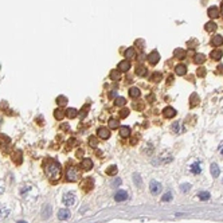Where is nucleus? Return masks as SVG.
Listing matches in <instances>:
<instances>
[{
	"label": "nucleus",
	"mask_w": 223,
	"mask_h": 223,
	"mask_svg": "<svg viewBox=\"0 0 223 223\" xmlns=\"http://www.w3.org/2000/svg\"><path fill=\"white\" fill-rule=\"evenodd\" d=\"M172 132H175V133H179L180 132V125H179V122H174L172 124Z\"/></svg>",
	"instance_id": "40"
},
{
	"label": "nucleus",
	"mask_w": 223,
	"mask_h": 223,
	"mask_svg": "<svg viewBox=\"0 0 223 223\" xmlns=\"http://www.w3.org/2000/svg\"><path fill=\"white\" fill-rule=\"evenodd\" d=\"M136 51H134V49L133 47H129V49H126L125 50V58H128V59H133V58H136Z\"/></svg>",
	"instance_id": "19"
},
{
	"label": "nucleus",
	"mask_w": 223,
	"mask_h": 223,
	"mask_svg": "<svg viewBox=\"0 0 223 223\" xmlns=\"http://www.w3.org/2000/svg\"><path fill=\"white\" fill-rule=\"evenodd\" d=\"M116 97H117V92H116V90H114V92H110V93H109V98H110V100H112V98H116Z\"/></svg>",
	"instance_id": "48"
},
{
	"label": "nucleus",
	"mask_w": 223,
	"mask_h": 223,
	"mask_svg": "<svg viewBox=\"0 0 223 223\" xmlns=\"http://www.w3.org/2000/svg\"><path fill=\"white\" fill-rule=\"evenodd\" d=\"M106 174L108 175H116L117 174V167H116V165H112V167H109V168L106 169Z\"/></svg>",
	"instance_id": "37"
},
{
	"label": "nucleus",
	"mask_w": 223,
	"mask_h": 223,
	"mask_svg": "<svg viewBox=\"0 0 223 223\" xmlns=\"http://www.w3.org/2000/svg\"><path fill=\"white\" fill-rule=\"evenodd\" d=\"M132 132H131V128L129 126H121L120 128V136L121 137H129V134H131Z\"/></svg>",
	"instance_id": "21"
},
{
	"label": "nucleus",
	"mask_w": 223,
	"mask_h": 223,
	"mask_svg": "<svg viewBox=\"0 0 223 223\" xmlns=\"http://www.w3.org/2000/svg\"><path fill=\"white\" fill-rule=\"evenodd\" d=\"M11 159H12V161H14L15 164L19 165V164H22V161H23V155H22L20 151H15L14 153H12Z\"/></svg>",
	"instance_id": "8"
},
{
	"label": "nucleus",
	"mask_w": 223,
	"mask_h": 223,
	"mask_svg": "<svg viewBox=\"0 0 223 223\" xmlns=\"http://www.w3.org/2000/svg\"><path fill=\"white\" fill-rule=\"evenodd\" d=\"M171 200H172V192H171V191H168L167 194L163 195L161 202H171Z\"/></svg>",
	"instance_id": "34"
},
{
	"label": "nucleus",
	"mask_w": 223,
	"mask_h": 223,
	"mask_svg": "<svg viewBox=\"0 0 223 223\" xmlns=\"http://www.w3.org/2000/svg\"><path fill=\"white\" fill-rule=\"evenodd\" d=\"M81 177V172H79V169L77 168L76 165H67V168H66V180L70 183H74L77 182V180Z\"/></svg>",
	"instance_id": "2"
},
{
	"label": "nucleus",
	"mask_w": 223,
	"mask_h": 223,
	"mask_svg": "<svg viewBox=\"0 0 223 223\" xmlns=\"http://www.w3.org/2000/svg\"><path fill=\"white\" fill-rule=\"evenodd\" d=\"M219 152L223 155V144H220V147H219Z\"/></svg>",
	"instance_id": "50"
},
{
	"label": "nucleus",
	"mask_w": 223,
	"mask_h": 223,
	"mask_svg": "<svg viewBox=\"0 0 223 223\" xmlns=\"http://www.w3.org/2000/svg\"><path fill=\"white\" fill-rule=\"evenodd\" d=\"M211 44L214 47H220L223 44V36L222 35H215L214 38L211 39Z\"/></svg>",
	"instance_id": "14"
},
{
	"label": "nucleus",
	"mask_w": 223,
	"mask_h": 223,
	"mask_svg": "<svg viewBox=\"0 0 223 223\" xmlns=\"http://www.w3.org/2000/svg\"><path fill=\"white\" fill-rule=\"evenodd\" d=\"M50 215H51V207H50V206H44L43 207V212H42V216L46 219V218H50Z\"/></svg>",
	"instance_id": "29"
},
{
	"label": "nucleus",
	"mask_w": 223,
	"mask_h": 223,
	"mask_svg": "<svg viewBox=\"0 0 223 223\" xmlns=\"http://www.w3.org/2000/svg\"><path fill=\"white\" fill-rule=\"evenodd\" d=\"M198 198H199L200 200H208L210 199V194L207 191H202L198 194Z\"/></svg>",
	"instance_id": "32"
},
{
	"label": "nucleus",
	"mask_w": 223,
	"mask_h": 223,
	"mask_svg": "<svg viewBox=\"0 0 223 223\" xmlns=\"http://www.w3.org/2000/svg\"><path fill=\"white\" fill-rule=\"evenodd\" d=\"M190 169H191V172L194 175H199L200 172H202V167H200V163H194V164H191V167H190Z\"/></svg>",
	"instance_id": "17"
},
{
	"label": "nucleus",
	"mask_w": 223,
	"mask_h": 223,
	"mask_svg": "<svg viewBox=\"0 0 223 223\" xmlns=\"http://www.w3.org/2000/svg\"><path fill=\"white\" fill-rule=\"evenodd\" d=\"M208 16L215 19V17L219 16V8L218 7H210L208 8Z\"/></svg>",
	"instance_id": "22"
},
{
	"label": "nucleus",
	"mask_w": 223,
	"mask_h": 223,
	"mask_svg": "<svg viewBox=\"0 0 223 223\" xmlns=\"http://www.w3.org/2000/svg\"><path fill=\"white\" fill-rule=\"evenodd\" d=\"M81 168L84 169V171H89V169H92L93 168V161L90 159H82Z\"/></svg>",
	"instance_id": "11"
},
{
	"label": "nucleus",
	"mask_w": 223,
	"mask_h": 223,
	"mask_svg": "<svg viewBox=\"0 0 223 223\" xmlns=\"http://www.w3.org/2000/svg\"><path fill=\"white\" fill-rule=\"evenodd\" d=\"M97 133H98V137L102 140H108L110 137V131L108 129V128H100L98 131H97Z\"/></svg>",
	"instance_id": "7"
},
{
	"label": "nucleus",
	"mask_w": 223,
	"mask_h": 223,
	"mask_svg": "<svg viewBox=\"0 0 223 223\" xmlns=\"http://www.w3.org/2000/svg\"><path fill=\"white\" fill-rule=\"evenodd\" d=\"M114 200L116 202H125V200H128V194L126 191H117L116 195H114Z\"/></svg>",
	"instance_id": "10"
},
{
	"label": "nucleus",
	"mask_w": 223,
	"mask_h": 223,
	"mask_svg": "<svg viewBox=\"0 0 223 223\" xmlns=\"http://www.w3.org/2000/svg\"><path fill=\"white\" fill-rule=\"evenodd\" d=\"M160 79H161V74H160V73H153L151 76L152 82H160Z\"/></svg>",
	"instance_id": "35"
},
{
	"label": "nucleus",
	"mask_w": 223,
	"mask_h": 223,
	"mask_svg": "<svg viewBox=\"0 0 223 223\" xmlns=\"http://www.w3.org/2000/svg\"><path fill=\"white\" fill-rule=\"evenodd\" d=\"M222 57H223V52H222V50H219V49H215L214 51H211V54H210V58L215 59V61L220 59Z\"/></svg>",
	"instance_id": "18"
},
{
	"label": "nucleus",
	"mask_w": 223,
	"mask_h": 223,
	"mask_svg": "<svg viewBox=\"0 0 223 223\" xmlns=\"http://www.w3.org/2000/svg\"><path fill=\"white\" fill-rule=\"evenodd\" d=\"M129 69H131V62L129 61H122L118 63V70L121 73H126Z\"/></svg>",
	"instance_id": "15"
},
{
	"label": "nucleus",
	"mask_w": 223,
	"mask_h": 223,
	"mask_svg": "<svg viewBox=\"0 0 223 223\" xmlns=\"http://www.w3.org/2000/svg\"><path fill=\"white\" fill-rule=\"evenodd\" d=\"M222 15H223V3H222Z\"/></svg>",
	"instance_id": "52"
},
{
	"label": "nucleus",
	"mask_w": 223,
	"mask_h": 223,
	"mask_svg": "<svg viewBox=\"0 0 223 223\" xmlns=\"http://www.w3.org/2000/svg\"><path fill=\"white\" fill-rule=\"evenodd\" d=\"M65 116H66V114H65V112L62 109H55L54 110V117L57 120H62Z\"/></svg>",
	"instance_id": "26"
},
{
	"label": "nucleus",
	"mask_w": 223,
	"mask_h": 223,
	"mask_svg": "<svg viewBox=\"0 0 223 223\" xmlns=\"http://www.w3.org/2000/svg\"><path fill=\"white\" fill-rule=\"evenodd\" d=\"M216 27L218 26L214 23V22H208V23L204 26V30H206V31H208V32H212V31H215V30H216Z\"/></svg>",
	"instance_id": "27"
},
{
	"label": "nucleus",
	"mask_w": 223,
	"mask_h": 223,
	"mask_svg": "<svg viewBox=\"0 0 223 223\" xmlns=\"http://www.w3.org/2000/svg\"><path fill=\"white\" fill-rule=\"evenodd\" d=\"M125 104H126V100H125L124 97H117L116 101H114V105H116V106H124Z\"/></svg>",
	"instance_id": "31"
},
{
	"label": "nucleus",
	"mask_w": 223,
	"mask_h": 223,
	"mask_svg": "<svg viewBox=\"0 0 223 223\" xmlns=\"http://www.w3.org/2000/svg\"><path fill=\"white\" fill-rule=\"evenodd\" d=\"M210 171H211V175H212V177H219V175H220V169H219V165L218 164H211V167H210Z\"/></svg>",
	"instance_id": "16"
},
{
	"label": "nucleus",
	"mask_w": 223,
	"mask_h": 223,
	"mask_svg": "<svg viewBox=\"0 0 223 223\" xmlns=\"http://www.w3.org/2000/svg\"><path fill=\"white\" fill-rule=\"evenodd\" d=\"M7 215H8V210H4V208L0 210V216H1V218L7 216Z\"/></svg>",
	"instance_id": "45"
},
{
	"label": "nucleus",
	"mask_w": 223,
	"mask_h": 223,
	"mask_svg": "<svg viewBox=\"0 0 223 223\" xmlns=\"http://www.w3.org/2000/svg\"><path fill=\"white\" fill-rule=\"evenodd\" d=\"M120 184H121V179H116L113 183H112V185H113V187H118Z\"/></svg>",
	"instance_id": "47"
},
{
	"label": "nucleus",
	"mask_w": 223,
	"mask_h": 223,
	"mask_svg": "<svg viewBox=\"0 0 223 223\" xmlns=\"http://www.w3.org/2000/svg\"><path fill=\"white\" fill-rule=\"evenodd\" d=\"M196 74H198V77H204L206 76V69H204V67H200L196 71Z\"/></svg>",
	"instance_id": "44"
},
{
	"label": "nucleus",
	"mask_w": 223,
	"mask_h": 223,
	"mask_svg": "<svg viewBox=\"0 0 223 223\" xmlns=\"http://www.w3.org/2000/svg\"><path fill=\"white\" fill-rule=\"evenodd\" d=\"M175 73H176L177 76H184V74H187V67L184 65H177L175 67Z\"/></svg>",
	"instance_id": "20"
},
{
	"label": "nucleus",
	"mask_w": 223,
	"mask_h": 223,
	"mask_svg": "<svg viewBox=\"0 0 223 223\" xmlns=\"http://www.w3.org/2000/svg\"><path fill=\"white\" fill-rule=\"evenodd\" d=\"M44 172H46L47 177H49L52 183H55L57 180L61 179V176H62V167L58 161H55V160H52V159H49L44 163Z\"/></svg>",
	"instance_id": "1"
},
{
	"label": "nucleus",
	"mask_w": 223,
	"mask_h": 223,
	"mask_svg": "<svg viewBox=\"0 0 223 223\" xmlns=\"http://www.w3.org/2000/svg\"><path fill=\"white\" fill-rule=\"evenodd\" d=\"M110 78L113 79V81H118L121 78V71L120 70H114V71L110 73Z\"/></svg>",
	"instance_id": "28"
},
{
	"label": "nucleus",
	"mask_w": 223,
	"mask_h": 223,
	"mask_svg": "<svg viewBox=\"0 0 223 223\" xmlns=\"http://www.w3.org/2000/svg\"><path fill=\"white\" fill-rule=\"evenodd\" d=\"M128 116H129V110L128 109H121L120 110V117H121V118H126Z\"/></svg>",
	"instance_id": "39"
},
{
	"label": "nucleus",
	"mask_w": 223,
	"mask_h": 223,
	"mask_svg": "<svg viewBox=\"0 0 223 223\" xmlns=\"http://www.w3.org/2000/svg\"><path fill=\"white\" fill-rule=\"evenodd\" d=\"M57 104L61 105V106H65V105L67 104V98L65 96H59L58 98H57Z\"/></svg>",
	"instance_id": "33"
},
{
	"label": "nucleus",
	"mask_w": 223,
	"mask_h": 223,
	"mask_svg": "<svg viewBox=\"0 0 223 223\" xmlns=\"http://www.w3.org/2000/svg\"><path fill=\"white\" fill-rule=\"evenodd\" d=\"M218 73H219V74H223V65H219V66H218Z\"/></svg>",
	"instance_id": "49"
},
{
	"label": "nucleus",
	"mask_w": 223,
	"mask_h": 223,
	"mask_svg": "<svg viewBox=\"0 0 223 223\" xmlns=\"http://www.w3.org/2000/svg\"><path fill=\"white\" fill-rule=\"evenodd\" d=\"M196 104H199V98H198L196 94H192L191 96V104L190 105H191V108H194Z\"/></svg>",
	"instance_id": "38"
},
{
	"label": "nucleus",
	"mask_w": 223,
	"mask_h": 223,
	"mask_svg": "<svg viewBox=\"0 0 223 223\" xmlns=\"http://www.w3.org/2000/svg\"><path fill=\"white\" fill-rule=\"evenodd\" d=\"M76 156L78 157V159H82V157H84V151H82V149H78L77 153H76Z\"/></svg>",
	"instance_id": "46"
},
{
	"label": "nucleus",
	"mask_w": 223,
	"mask_h": 223,
	"mask_svg": "<svg viewBox=\"0 0 223 223\" xmlns=\"http://www.w3.org/2000/svg\"><path fill=\"white\" fill-rule=\"evenodd\" d=\"M174 54H175V57H176L177 59H184L185 55H187V54H185V51H184L183 49H176Z\"/></svg>",
	"instance_id": "24"
},
{
	"label": "nucleus",
	"mask_w": 223,
	"mask_h": 223,
	"mask_svg": "<svg viewBox=\"0 0 223 223\" xmlns=\"http://www.w3.org/2000/svg\"><path fill=\"white\" fill-rule=\"evenodd\" d=\"M133 180H134V183H136L137 187H141V176H140L139 174L133 175Z\"/></svg>",
	"instance_id": "36"
},
{
	"label": "nucleus",
	"mask_w": 223,
	"mask_h": 223,
	"mask_svg": "<svg viewBox=\"0 0 223 223\" xmlns=\"http://www.w3.org/2000/svg\"><path fill=\"white\" fill-rule=\"evenodd\" d=\"M163 114H164L165 118H174V117L176 116V110H175L174 108L168 106V108H165V109L163 110Z\"/></svg>",
	"instance_id": "9"
},
{
	"label": "nucleus",
	"mask_w": 223,
	"mask_h": 223,
	"mask_svg": "<svg viewBox=\"0 0 223 223\" xmlns=\"http://www.w3.org/2000/svg\"><path fill=\"white\" fill-rule=\"evenodd\" d=\"M148 61H149V63H151L152 66L157 65V63H159V61H160V55H159V52H157V51H152L151 54L148 55Z\"/></svg>",
	"instance_id": "6"
},
{
	"label": "nucleus",
	"mask_w": 223,
	"mask_h": 223,
	"mask_svg": "<svg viewBox=\"0 0 223 223\" xmlns=\"http://www.w3.org/2000/svg\"><path fill=\"white\" fill-rule=\"evenodd\" d=\"M149 191H151L152 195H159L160 191H161V184L156 180H152L151 184H149Z\"/></svg>",
	"instance_id": "3"
},
{
	"label": "nucleus",
	"mask_w": 223,
	"mask_h": 223,
	"mask_svg": "<svg viewBox=\"0 0 223 223\" xmlns=\"http://www.w3.org/2000/svg\"><path fill=\"white\" fill-rule=\"evenodd\" d=\"M97 144H98V141H97L96 137H90V139H89V145H92V147L96 148Z\"/></svg>",
	"instance_id": "43"
},
{
	"label": "nucleus",
	"mask_w": 223,
	"mask_h": 223,
	"mask_svg": "<svg viewBox=\"0 0 223 223\" xmlns=\"http://www.w3.org/2000/svg\"><path fill=\"white\" fill-rule=\"evenodd\" d=\"M0 194H1V190H0Z\"/></svg>",
	"instance_id": "53"
},
{
	"label": "nucleus",
	"mask_w": 223,
	"mask_h": 223,
	"mask_svg": "<svg viewBox=\"0 0 223 223\" xmlns=\"http://www.w3.org/2000/svg\"><path fill=\"white\" fill-rule=\"evenodd\" d=\"M190 188H191V184H182L180 185V190H182V192H188L190 191Z\"/></svg>",
	"instance_id": "42"
},
{
	"label": "nucleus",
	"mask_w": 223,
	"mask_h": 223,
	"mask_svg": "<svg viewBox=\"0 0 223 223\" xmlns=\"http://www.w3.org/2000/svg\"><path fill=\"white\" fill-rule=\"evenodd\" d=\"M147 73H148V70H147V67L145 66H139L136 69V74L139 77H145L147 76Z\"/></svg>",
	"instance_id": "25"
},
{
	"label": "nucleus",
	"mask_w": 223,
	"mask_h": 223,
	"mask_svg": "<svg viewBox=\"0 0 223 223\" xmlns=\"http://www.w3.org/2000/svg\"><path fill=\"white\" fill-rule=\"evenodd\" d=\"M93 185H94V183H93V179H90V177H86V179L81 183V187H82V190H84L85 192L92 191Z\"/></svg>",
	"instance_id": "4"
},
{
	"label": "nucleus",
	"mask_w": 223,
	"mask_h": 223,
	"mask_svg": "<svg viewBox=\"0 0 223 223\" xmlns=\"http://www.w3.org/2000/svg\"><path fill=\"white\" fill-rule=\"evenodd\" d=\"M204 61H206V57H204L203 54H196V55H195V59H194L195 63L199 65V63H203Z\"/></svg>",
	"instance_id": "30"
},
{
	"label": "nucleus",
	"mask_w": 223,
	"mask_h": 223,
	"mask_svg": "<svg viewBox=\"0 0 223 223\" xmlns=\"http://www.w3.org/2000/svg\"><path fill=\"white\" fill-rule=\"evenodd\" d=\"M65 114H66V117L67 118H76L77 116H78V110L77 109H74V108H69V109H66L65 110Z\"/></svg>",
	"instance_id": "13"
},
{
	"label": "nucleus",
	"mask_w": 223,
	"mask_h": 223,
	"mask_svg": "<svg viewBox=\"0 0 223 223\" xmlns=\"http://www.w3.org/2000/svg\"><path fill=\"white\" fill-rule=\"evenodd\" d=\"M62 202H63L66 206H73V204L76 203V196H74V194H71V192H69V194H65Z\"/></svg>",
	"instance_id": "5"
},
{
	"label": "nucleus",
	"mask_w": 223,
	"mask_h": 223,
	"mask_svg": "<svg viewBox=\"0 0 223 223\" xmlns=\"http://www.w3.org/2000/svg\"><path fill=\"white\" fill-rule=\"evenodd\" d=\"M17 223H27V222H23V220H20V222H17Z\"/></svg>",
	"instance_id": "51"
},
{
	"label": "nucleus",
	"mask_w": 223,
	"mask_h": 223,
	"mask_svg": "<svg viewBox=\"0 0 223 223\" xmlns=\"http://www.w3.org/2000/svg\"><path fill=\"white\" fill-rule=\"evenodd\" d=\"M129 96H131L132 98H139V97L141 96V92H140L137 87H131V89H129Z\"/></svg>",
	"instance_id": "23"
},
{
	"label": "nucleus",
	"mask_w": 223,
	"mask_h": 223,
	"mask_svg": "<svg viewBox=\"0 0 223 223\" xmlns=\"http://www.w3.org/2000/svg\"><path fill=\"white\" fill-rule=\"evenodd\" d=\"M70 215H71V214H70V211L67 208H61L58 211V218L61 220H67L70 218Z\"/></svg>",
	"instance_id": "12"
},
{
	"label": "nucleus",
	"mask_w": 223,
	"mask_h": 223,
	"mask_svg": "<svg viewBox=\"0 0 223 223\" xmlns=\"http://www.w3.org/2000/svg\"><path fill=\"white\" fill-rule=\"evenodd\" d=\"M109 128H112V129H117V128H118V122H117L116 120H109Z\"/></svg>",
	"instance_id": "41"
}]
</instances>
